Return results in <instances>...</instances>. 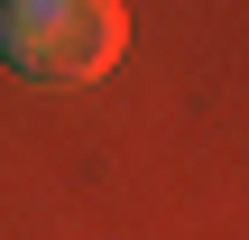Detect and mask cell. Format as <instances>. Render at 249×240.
Wrapping results in <instances>:
<instances>
[{
	"instance_id": "cell-1",
	"label": "cell",
	"mask_w": 249,
	"mask_h": 240,
	"mask_svg": "<svg viewBox=\"0 0 249 240\" xmlns=\"http://www.w3.org/2000/svg\"><path fill=\"white\" fill-rule=\"evenodd\" d=\"M129 9L120 0H0V65L46 92H83L120 65Z\"/></svg>"
}]
</instances>
